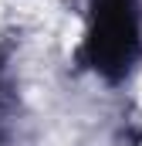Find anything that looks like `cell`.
<instances>
[{
	"label": "cell",
	"instance_id": "6da1fadb",
	"mask_svg": "<svg viewBox=\"0 0 142 146\" xmlns=\"http://www.w3.org/2000/svg\"><path fill=\"white\" fill-rule=\"evenodd\" d=\"M85 51H88V61L108 78L129 72V65L139 54L135 0H98Z\"/></svg>",
	"mask_w": 142,
	"mask_h": 146
}]
</instances>
